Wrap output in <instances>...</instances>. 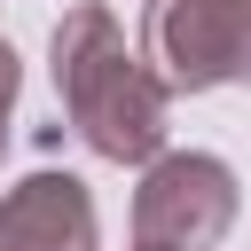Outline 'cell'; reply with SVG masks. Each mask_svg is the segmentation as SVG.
Masks as SVG:
<instances>
[{
	"label": "cell",
	"instance_id": "1",
	"mask_svg": "<svg viewBox=\"0 0 251 251\" xmlns=\"http://www.w3.org/2000/svg\"><path fill=\"white\" fill-rule=\"evenodd\" d=\"M47 55H55V94H63V110L94 157H110V165H157L165 157L173 86L157 78V63H141L126 47V31L102 0L63 8Z\"/></svg>",
	"mask_w": 251,
	"mask_h": 251
},
{
	"label": "cell",
	"instance_id": "3",
	"mask_svg": "<svg viewBox=\"0 0 251 251\" xmlns=\"http://www.w3.org/2000/svg\"><path fill=\"white\" fill-rule=\"evenodd\" d=\"M149 63L173 94L251 86V0H157Z\"/></svg>",
	"mask_w": 251,
	"mask_h": 251
},
{
	"label": "cell",
	"instance_id": "2",
	"mask_svg": "<svg viewBox=\"0 0 251 251\" xmlns=\"http://www.w3.org/2000/svg\"><path fill=\"white\" fill-rule=\"evenodd\" d=\"M243 212V188L227 173V157L212 149H165L157 165H141L133 188V251H212Z\"/></svg>",
	"mask_w": 251,
	"mask_h": 251
},
{
	"label": "cell",
	"instance_id": "4",
	"mask_svg": "<svg viewBox=\"0 0 251 251\" xmlns=\"http://www.w3.org/2000/svg\"><path fill=\"white\" fill-rule=\"evenodd\" d=\"M0 251H102L94 196L78 173H31L0 196Z\"/></svg>",
	"mask_w": 251,
	"mask_h": 251
},
{
	"label": "cell",
	"instance_id": "5",
	"mask_svg": "<svg viewBox=\"0 0 251 251\" xmlns=\"http://www.w3.org/2000/svg\"><path fill=\"white\" fill-rule=\"evenodd\" d=\"M16 86H24V71H16V47L0 39V149H8V110H16Z\"/></svg>",
	"mask_w": 251,
	"mask_h": 251
}]
</instances>
